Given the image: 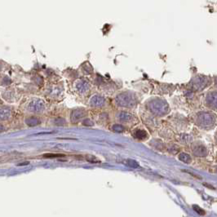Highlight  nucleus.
<instances>
[{
  "label": "nucleus",
  "instance_id": "f257e3e1",
  "mask_svg": "<svg viewBox=\"0 0 217 217\" xmlns=\"http://www.w3.org/2000/svg\"><path fill=\"white\" fill-rule=\"evenodd\" d=\"M116 101L121 106L130 108L135 104V99L131 94H126V93L123 94L122 93L120 96H118Z\"/></svg>",
  "mask_w": 217,
  "mask_h": 217
},
{
  "label": "nucleus",
  "instance_id": "f03ea898",
  "mask_svg": "<svg viewBox=\"0 0 217 217\" xmlns=\"http://www.w3.org/2000/svg\"><path fill=\"white\" fill-rule=\"evenodd\" d=\"M104 103V100L101 96H94L91 98L90 101V104L92 105V106H95V107H99V106H102Z\"/></svg>",
  "mask_w": 217,
  "mask_h": 217
},
{
  "label": "nucleus",
  "instance_id": "7ed1b4c3",
  "mask_svg": "<svg viewBox=\"0 0 217 217\" xmlns=\"http://www.w3.org/2000/svg\"><path fill=\"white\" fill-rule=\"evenodd\" d=\"M43 109V105L41 104V102L39 101H34L33 103H31V104L29 105V110H33V111H41Z\"/></svg>",
  "mask_w": 217,
  "mask_h": 217
},
{
  "label": "nucleus",
  "instance_id": "20e7f679",
  "mask_svg": "<svg viewBox=\"0 0 217 217\" xmlns=\"http://www.w3.org/2000/svg\"><path fill=\"white\" fill-rule=\"evenodd\" d=\"M84 111H82V110H75V111H73V113H72V119H73L74 122L78 121L79 119L82 118V117L84 116Z\"/></svg>",
  "mask_w": 217,
  "mask_h": 217
},
{
  "label": "nucleus",
  "instance_id": "39448f33",
  "mask_svg": "<svg viewBox=\"0 0 217 217\" xmlns=\"http://www.w3.org/2000/svg\"><path fill=\"white\" fill-rule=\"evenodd\" d=\"M26 122L29 127H34V126H36V125L39 123V120L37 119V118L33 117V118H29V119H27Z\"/></svg>",
  "mask_w": 217,
  "mask_h": 217
},
{
  "label": "nucleus",
  "instance_id": "423d86ee",
  "mask_svg": "<svg viewBox=\"0 0 217 217\" xmlns=\"http://www.w3.org/2000/svg\"><path fill=\"white\" fill-rule=\"evenodd\" d=\"M135 138L140 139V140H143L144 138L146 137V132L144 131H142V130H138L136 131L134 134Z\"/></svg>",
  "mask_w": 217,
  "mask_h": 217
},
{
  "label": "nucleus",
  "instance_id": "0eeeda50",
  "mask_svg": "<svg viewBox=\"0 0 217 217\" xmlns=\"http://www.w3.org/2000/svg\"><path fill=\"white\" fill-rule=\"evenodd\" d=\"M125 163L127 164L128 166H130V167H133V168H138V167H140V165L135 160H132V159H127L125 162Z\"/></svg>",
  "mask_w": 217,
  "mask_h": 217
},
{
  "label": "nucleus",
  "instance_id": "6e6552de",
  "mask_svg": "<svg viewBox=\"0 0 217 217\" xmlns=\"http://www.w3.org/2000/svg\"><path fill=\"white\" fill-rule=\"evenodd\" d=\"M43 157H45V158H58V157H65V155L58 154V153H56V154H54V153H48V154L43 155Z\"/></svg>",
  "mask_w": 217,
  "mask_h": 217
},
{
  "label": "nucleus",
  "instance_id": "1a4fd4ad",
  "mask_svg": "<svg viewBox=\"0 0 217 217\" xmlns=\"http://www.w3.org/2000/svg\"><path fill=\"white\" fill-rule=\"evenodd\" d=\"M113 130L114 132H123V127H122L121 125H114L113 127Z\"/></svg>",
  "mask_w": 217,
  "mask_h": 217
},
{
  "label": "nucleus",
  "instance_id": "9d476101",
  "mask_svg": "<svg viewBox=\"0 0 217 217\" xmlns=\"http://www.w3.org/2000/svg\"><path fill=\"white\" fill-rule=\"evenodd\" d=\"M87 159H88V161L91 162V163H99L100 162L96 157H94L92 155H88L87 156Z\"/></svg>",
  "mask_w": 217,
  "mask_h": 217
},
{
  "label": "nucleus",
  "instance_id": "9b49d317",
  "mask_svg": "<svg viewBox=\"0 0 217 217\" xmlns=\"http://www.w3.org/2000/svg\"><path fill=\"white\" fill-rule=\"evenodd\" d=\"M131 118V116L127 113H122L121 115H120V119L122 120V121H128V119Z\"/></svg>",
  "mask_w": 217,
  "mask_h": 217
},
{
  "label": "nucleus",
  "instance_id": "f8f14e48",
  "mask_svg": "<svg viewBox=\"0 0 217 217\" xmlns=\"http://www.w3.org/2000/svg\"><path fill=\"white\" fill-rule=\"evenodd\" d=\"M194 210H195V211H197V213H199V214H201V215H203V214H204V213H205V212H204V211H203V210H202V209H201V208H199V207H198V206H194Z\"/></svg>",
  "mask_w": 217,
  "mask_h": 217
},
{
  "label": "nucleus",
  "instance_id": "ddd939ff",
  "mask_svg": "<svg viewBox=\"0 0 217 217\" xmlns=\"http://www.w3.org/2000/svg\"><path fill=\"white\" fill-rule=\"evenodd\" d=\"M83 124H84L85 126H92L93 122H91L90 119H86V120L83 121Z\"/></svg>",
  "mask_w": 217,
  "mask_h": 217
},
{
  "label": "nucleus",
  "instance_id": "4468645a",
  "mask_svg": "<svg viewBox=\"0 0 217 217\" xmlns=\"http://www.w3.org/2000/svg\"><path fill=\"white\" fill-rule=\"evenodd\" d=\"M27 164H29V163H20V164H19L18 166H22V165H27Z\"/></svg>",
  "mask_w": 217,
  "mask_h": 217
}]
</instances>
